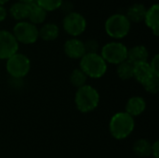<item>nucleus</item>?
Masks as SVG:
<instances>
[{"instance_id":"obj_17","label":"nucleus","mask_w":159,"mask_h":158,"mask_svg":"<svg viewBox=\"0 0 159 158\" xmlns=\"http://www.w3.org/2000/svg\"><path fill=\"white\" fill-rule=\"evenodd\" d=\"M29 12H30V4H25L21 2L14 3L9 8L10 16L18 21H22L25 19H28Z\"/></svg>"},{"instance_id":"obj_11","label":"nucleus","mask_w":159,"mask_h":158,"mask_svg":"<svg viewBox=\"0 0 159 158\" xmlns=\"http://www.w3.org/2000/svg\"><path fill=\"white\" fill-rule=\"evenodd\" d=\"M148 59H149L148 49L143 45L134 46L129 49H128L127 61L131 62L133 65L142 62H147Z\"/></svg>"},{"instance_id":"obj_5","label":"nucleus","mask_w":159,"mask_h":158,"mask_svg":"<svg viewBox=\"0 0 159 158\" xmlns=\"http://www.w3.org/2000/svg\"><path fill=\"white\" fill-rule=\"evenodd\" d=\"M6 69L11 78L22 79L30 72V59L26 55L17 52L16 54H14L13 56L7 60Z\"/></svg>"},{"instance_id":"obj_1","label":"nucleus","mask_w":159,"mask_h":158,"mask_svg":"<svg viewBox=\"0 0 159 158\" xmlns=\"http://www.w3.org/2000/svg\"><path fill=\"white\" fill-rule=\"evenodd\" d=\"M135 120L126 112L115 114L109 122V131L116 140H124L128 138L134 130Z\"/></svg>"},{"instance_id":"obj_12","label":"nucleus","mask_w":159,"mask_h":158,"mask_svg":"<svg viewBox=\"0 0 159 158\" xmlns=\"http://www.w3.org/2000/svg\"><path fill=\"white\" fill-rule=\"evenodd\" d=\"M146 109V102L141 96H133L126 103L125 112L130 116L135 117L141 115Z\"/></svg>"},{"instance_id":"obj_13","label":"nucleus","mask_w":159,"mask_h":158,"mask_svg":"<svg viewBox=\"0 0 159 158\" xmlns=\"http://www.w3.org/2000/svg\"><path fill=\"white\" fill-rule=\"evenodd\" d=\"M144 22L148 28H150L153 34L157 36L159 34V5L154 4L150 7L145 14Z\"/></svg>"},{"instance_id":"obj_22","label":"nucleus","mask_w":159,"mask_h":158,"mask_svg":"<svg viewBox=\"0 0 159 158\" xmlns=\"http://www.w3.org/2000/svg\"><path fill=\"white\" fill-rule=\"evenodd\" d=\"M63 0H35V3L44 10L54 11L61 7Z\"/></svg>"},{"instance_id":"obj_6","label":"nucleus","mask_w":159,"mask_h":158,"mask_svg":"<svg viewBox=\"0 0 159 158\" xmlns=\"http://www.w3.org/2000/svg\"><path fill=\"white\" fill-rule=\"evenodd\" d=\"M128 47L121 42H110L105 44L101 49V56L106 63L118 65L127 61Z\"/></svg>"},{"instance_id":"obj_30","label":"nucleus","mask_w":159,"mask_h":158,"mask_svg":"<svg viewBox=\"0 0 159 158\" xmlns=\"http://www.w3.org/2000/svg\"><path fill=\"white\" fill-rule=\"evenodd\" d=\"M9 0H0V6H3L5 4H7Z\"/></svg>"},{"instance_id":"obj_19","label":"nucleus","mask_w":159,"mask_h":158,"mask_svg":"<svg viewBox=\"0 0 159 158\" xmlns=\"http://www.w3.org/2000/svg\"><path fill=\"white\" fill-rule=\"evenodd\" d=\"M132 150L139 157H148L152 154V143L146 139H139L133 143Z\"/></svg>"},{"instance_id":"obj_23","label":"nucleus","mask_w":159,"mask_h":158,"mask_svg":"<svg viewBox=\"0 0 159 158\" xmlns=\"http://www.w3.org/2000/svg\"><path fill=\"white\" fill-rule=\"evenodd\" d=\"M143 87L146 92H148L150 94H157L159 91V76L158 75H154Z\"/></svg>"},{"instance_id":"obj_2","label":"nucleus","mask_w":159,"mask_h":158,"mask_svg":"<svg viewBox=\"0 0 159 158\" xmlns=\"http://www.w3.org/2000/svg\"><path fill=\"white\" fill-rule=\"evenodd\" d=\"M100 102V94L98 90L89 85H85L77 88L75 95V103L76 109L83 113H90L94 111Z\"/></svg>"},{"instance_id":"obj_24","label":"nucleus","mask_w":159,"mask_h":158,"mask_svg":"<svg viewBox=\"0 0 159 158\" xmlns=\"http://www.w3.org/2000/svg\"><path fill=\"white\" fill-rule=\"evenodd\" d=\"M85 46V50L86 53H98L100 49V45L96 39H89L86 42H84Z\"/></svg>"},{"instance_id":"obj_3","label":"nucleus","mask_w":159,"mask_h":158,"mask_svg":"<svg viewBox=\"0 0 159 158\" xmlns=\"http://www.w3.org/2000/svg\"><path fill=\"white\" fill-rule=\"evenodd\" d=\"M79 68L90 78L98 79L107 72V63L99 53H86L81 59Z\"/></svg>"},{"instance_id":"obj_8","label":"nucleus","mask_w":159,"mask_h":158,"mask_svg":"<svg viewBox=\"0 0 159 158\" xmlns=\"http://www.w3.org/2000/svg\"><path fill=\"white\" fill-rule=\"evenodd\" d=\"M62 27L68 34L76 37L85 32L87 28V20L82 14L72 11L65 14L62 20Z\"/></svg>"},{"instance_id":"obj_9","label":"nucleus","mask_w":159,"mask_h":158,"mask_svg":"<svg viewBox=\"0 0 159 158\" xmlns=\"http://www.w3.org/2000/svg\"><path fill=\"white\" fill-rule=\"evenodd\" d=\"M19 43L13 34L0 30V60H7L18 52Z\"/></svg>"},{"instance_id":"obj_18","label":"nucleus","mask_w":159,"mask_h":158,"mask_svg":"<svg viewBox=\"0 0 159 158\" xmlns=\"http://www.w3.org/2000/svg\"><path fill=\"white\" fill-rule=\"evenodd\" d=\"M47 15L48 12L44 10L42 7H40L35 2L30 4V12H29L28 19L31 23L34 25L43 23L47 19Z\"/></svg>"},{"instance_id":"obj_29","label":"nucleus","mask_w":159,"mask_h":158,"mask_svg":"<svg viewBox=\"0 0 159 158\" xmlns=\"http://www.w3.org/2000/svg\"><path fill=\"white\" fill-rule=\"evenodd\" d=\"M19 2L25 3V4H32V3H34L35 0H19Z\"/></svg>"},{"instance_id":"obj_25","label":"nucleus","mask_w":159,"mask_h":158,"mask_svg":"<svg viewBox=\"0 0 159 158\" xmlns=\"http://www.w3.org/2000/svg\"><path fill=\"white\" fill-rule=\"evenodd\" d=\"M149 65L153 71V73L156 74V75H158L159 76V55L158 54H156L152 61L149 62Z\"/></svg>"},{"instance_id":"obj_20","label":"nucleus","mask_w":159,"mask_h":158,"mask_svg":"<svg viewBox=\"0 0 159 158\" xmlns=\"http://www.w3.org/2000/svg\"><path fill=\"white\" fill-rule=\"evenodd\" d=\"M134 65L129 61H125L117 65L116 74L121 80H129L133 78Z\"/></svg>"},{"instance_id":"obj_28","label":"nucleus","mask_w":159,"mask_h":158,"mask_svg":"<svg viewBox=\"0 0 159 158\" xmlns=\"http://www.w3.org/2000/svg\"><path fill=\"white\" fill-rule=\"evenodd\" d=\"M7 16V9L5 8V7L0 6V22H1V21H4V20H6Z\"/></svg>"},{"instance_id":"obj_10","label":"nucleus","mask_w":159,"mask_h":158,"mask_svg":"<svg viewBox=\"0 0 159 158\" xmlns=\"http://www.w3.org/2000/svg\"><path fill=\"white\" fill-rule=\"evenodd\" d=\"M63 49L65 55L73 60H80L86 54L84 42L75 37L68 39L64 43Z\"/></svg>"},{"instance_id":"obj_27","label":"nucleus","mask_w":159,"mask_h":158,"mask_svg":"<svg viewBox=\"0 0 159 158\" xmlns=\"http://www.w3.org/2000/svg\"><path fill=\"white\" fill-rule=\"evenodd\" d=\"M151 156H153L155 158H159V142L156 141L153 144H152V154Z\"/></svg>"},{"instance_id":"obj_14","label":"nucleus","mask_w":159,"mask_h":158,"mask_svg":"<svg viewBox=\"0 0 159 158\" xmlns=\"http://www.w3.org/2000/svg\"><path fill=\"white\" fill-rule=\"evenodd\" d=\"M154 75L156 74L153 73L148 61L134 65L133 78H135V80L139 82L142 86H143L146 82H148Z\"/></svg>"},{"instance_id":"obj_21","label":"nucleus","mask_w":159,"mask_h":158,"mask_svg":"<svg viewBox=\"0 0 159 158\" xmlns=\"http://www.w3.org/2000/svg\"><path fill=\"white\" fill-rule=\"evenodd\" d=\"M87 81H88V76L83 73V71L80 68H77L72 71L70 74V83L74 87L79 88L87 85Z\"/></svg>"},{"instance_id":"obj_4","label":"nucleus","mask_w":159,"mask_h":158,"mask_svg":"<svg viewBox=\"0 0 159 158\" xmlns=\"http://www.w3.org/2000/svg\"><path fill=\"white\" fill-rule=\"evenodd\" d=\"M106 34L115 39H122L126 37L130 31V21L126 15L114 14L110 16L104 24Z\"/></svg>"},{"instance_id":"obj_15","label":"nucleus","mask_w":159,"mask_h":158,"mask_svg":"<svg viewBox=\"0 0 159 158\" xmlns=\"http://www.w3.org/2000/svg\"><path fill=\"white\" fill-rule=\"evenodd\" d=\"M146 11H147V8L143 4L135 3L129 7L126 17L130 22L140 23L143 21Z\"/></svg>"},{"instance_id":"obj_7","label":"nucleus","mask_w":159,"mask_h":158,"mask_svg":"<svg viewBox=\"0 0 159 158\" xmlns=\"http://www.w3.org/2000/svg\"><path fill=\"white\" fill-rule=\"evenodd\" d=\"M13 35L18 41L24 45H31L37 41L38 28L30 21H18L13 27Z\"/></svg>"},{"instance_id":"obj_16","label":"nucleus","mask_w":159,"mask_h":158,"mask_svg":"<svg viewBox=\"0 0 159 158\" xmlns=\"http://www.w3.org/2000/svg\"><path fill=\"white\" fill-rule=\"evenodd\" d=\"M60 34V29L58 25L54 23H46L38 29V36L47 42L54 41L58 38Z\"/></svg>"},{"instance_id":"obj_26","label":"nucleus","mask_w":159,"mask_h":158,"mask_svg":"<svg viewBox=\"0 0 159 158\" xmlns=\"http://www.w3.org/2000/svg\"><path fill=\"white\" fill-rule=\"evenodd\" d=\"M65 14H68V13H70V12H72L73 11V8H74V6H73V4L71 3V2H69V1H62V4H61V7H60Z\"/></svg>"}]
</instances>
